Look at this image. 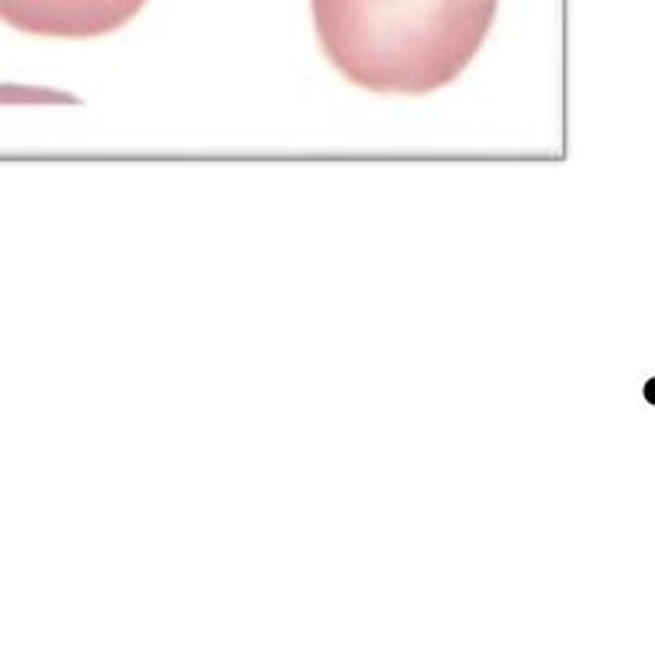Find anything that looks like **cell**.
I'll use <instances>...</instances> for the list:
<instances>
[{
  "instance_id": "6da1fadb",
  "label": "cell",
  "mask_w": 655,
  "mask_h": 655,
  "mask_svg": "<svg viewBox=\"0 0 655 655\" xmlns=\"http://www.w3.org/2000/svg\"><path fill=\"white\" fill-rule=\"evenodd\" d=\"M328 61L374 93L449 85L489 34L497 0H310Z\"/></svg>"
},
{
  "instance_id": "7a4b0ae2",
  "label": "cell",
  "mask_w": 655,
  "mask_h": 655,
  "mask_svg": "<svg viewBox=\"0 0 655 655\" xmlns=\"http://www.w3.org/2000/svg\"><path fill=\"white\" fill-rule=\"evenodd\" d=\"M146 0H0V20L44 39H95L118 31Z\"/></svg>"
}]
</instances>
